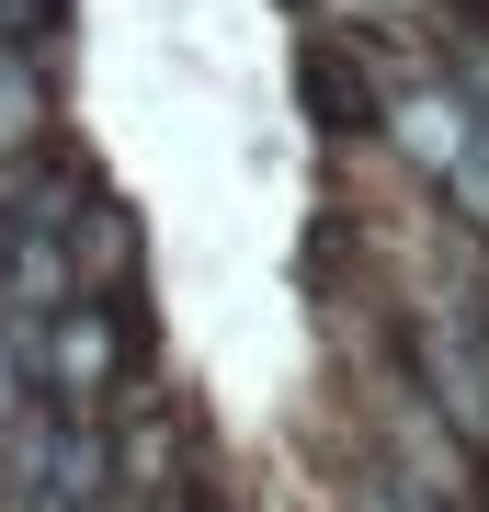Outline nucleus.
<instances>
[{"mask_svg":"<svg viewBox=\"0 0 489 512\" xmlns=\"http://www.w3.org/2000/svg\"><path fill=\"white\" fill-rule=\"evenodd\" d=\"M399 148L421 160V183H433L467 228H489V114H478L467 92L410 80V92H399Z\"/></svg>","mask_w":489,"mask_h":512,"instance_id":"obj_1","label":"nucleus"},{"mask_svg":"<svg viewBox=\"0 0 489 512\" xmlns=\"http://www.w3.org/2000/svg\"><path fill=\"white\" fill-rule=\"evenodd\" d=\"M353 512H410V501H387V490H364V501H353Z\"/></svg>","mask_w":489,"mask_h":512,"instance_id":"obj_2","label":"nucleus"}]
</instances>
